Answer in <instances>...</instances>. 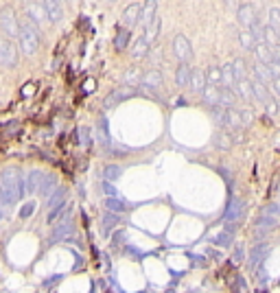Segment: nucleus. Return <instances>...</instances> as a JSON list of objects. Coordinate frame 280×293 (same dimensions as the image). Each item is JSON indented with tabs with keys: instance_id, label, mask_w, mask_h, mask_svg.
Masks as SVG:
<instances>
[{
	"instance_id": "obj_1",
	"label": "nucleus",
	"mask_w": 280,
	"mask_h": 293,
	"mask_svg": "<svg viewBox=\"0 0 280 293\" xmlns=\"http://www.w3.org/2000/svg\"><path fill=\"white\" fill-rule=\"evenodd\" d=\"M0 193L4 197V206H11L24 195V179L18 169H4L0 173Z\"/></svg>"
},
{
	"instance_id": "obj_2",
	"label": "nucleus",
	"mask_w": 280,
	"mask_h": 293,
	"mask_svg": "<svg viewBox=\"0 0 280 293\" xmlns=\"http://www.w3.org/2000/svg\"><path fill=\"white\" fill-rule=\"evenodd\" d=\"M18 42H20V49L24 55H33L40 49V31L31 20L20 22V29H18Z\"/></svg>"
},
{
	"instance_id": "obj_3",
	"label": "nucleus",
	"mask_w": 280,
	"mask_h": 293,
	"mask_svg": "<svg viewBox=\"0 0 280 293\" xmlns=\"http://www.w3.org/2000/svg\"><path fill=\"white\" fill-rule=\"evenodd\" d=\"M18 29H20V22L16 18V11L11 7H2L0 9V31L7 33L9 37H18Z\"/></svg>"
},
{
	"instance_id": "obj_4",
	"label": "nucleus",
	"mask_w": 280,
	"mask_h": 293,
	"mask_svg": "<svg viewBox=\"0 0 280 293\" xmlns=\"http://www.w3.org/2000/svg\"><path fill=\"white\" fill-rule=\"evenodd\" d=\"M171 46H173V53H175V57L180 59V64H188V61L193 59V46H190V42L186 35H182V33L175 35L173 42H171Z\"/></svg>"
},
{
	"instance_id": "obj_5",
	"label": "nucleus",
	"mask_w": 280,
	"mask_h": 293,
	"mask_svg": "<svg viewBox=\"0 0 280 293\" xmlns=\"http://www.w3.org/2000/svg\"><path fill=\"white\" fill-rule=\"evenodd\" d=\"M18 64V50L16 44L4 37H0V66H7V68H13Z\"/></svg>"
},
{
	"instance_id": "obj_6",
	"label": "nucleus",
	"mask_w": 280,
	"mask_h": 293,
	"mask_svg": "<svg viewBox=\"0 0 280 293\" xmlns=\"http://www.w3.org/2000/svg\"><path fill=\"white\" fill-rule=\"evenodd\" d=\"M243 215H245V201L239 199V197H230L226 208V221L228 223H236Z\"/></svg>"
},
{
	"instance_id": "obj_7",
	"label": "nucleus",
	"mask_w": 280,
	"mask_h": 293,
	"mask_svg": "<svg viewBox=\"0 0 280 293\" xmlns=\"http://www.w3.org/2000/svg\"><path fill=\"white\" fill-rule=\"evenodd\" d=\"M134 94H136V88H127V86L116 88L114 92L107 94V98H105V107H114V105H118L120 101H125V98L134 97Z\"/></svg>"
},
{
	"instance_id": "obj_8",
	"label": "nucleus",
	"mask_w": 280,
	"mask_h": 293,
	"mask_svg": "<svg viewBox=\"0 0 280 293\" xmlns=\"http://www.w3.org/2000/svg\"><path fill=\"white\" fill-rule=\"evenodd\" d=\"M236 18H239V24H243V29H250L252 22L256 20V9H254V4H250V2L239 4V9H236Z\"/></svg>"
},
{
	"instance_id": "obj_9",
	"label": "nucleus",
	"mask_w": 280,
	"mask_h": 293,
	"mask_svg": "<svg viewBox=\"0 0 280 293\" xmlns=\"http://www.w3.org/2000/svg\"><path fill=\"white\" fill-rule=\"evenodd\" d=\"M162 83H164V79H162L160 70H149V73H144L142 77H140V86L151 90V92H156L158 88H162Z\"/></svg>"
},
{
	"instance_id": "obj_10",
	"label": "nucleus",
	"mask_w": 280,
	"mask_h": 293,
	"mask_svg": "<svg viewBox=\"0 0 280 293\" xmlns=\"http://www.w3.org/2000/svg\"><path fill=\"white\" fill-rule=\"evenodd\" d=\"M156 9H158V4L153 2V0L142 2V7H140V16H138V24L142 26V29H147V26L153 22V18H156Z\"/></svg>"
},
{
	"instance_id": "obj_11",
	"label": "nucleus",
	"mask_w": 280,
	"mask_h": 293,
	"mask_svg": "<svg viewBox=\"0 0 280 293\" xmlns=\"http://www.w3.org/2000/svg\"><path fill=\"white\" fill-rule=\"evenodd\" d=\"M24 9H26V13H29V18H31L33 24H44V22H48L46 11H44V4L42 2H29Z\"/></svg>"
},
{
	"instance_id": "obj_12",
	"label": "nucleus",
	"mask_w": 280,
	"mask_h": 293,
	"mask_svg": "<svg viewBox=\"0 0 280 293\" xmlns=\"http://www.w3.org/2000/svg\"><path fill=\"white\" fill-rule=\"evenodd\" d=\"M252 81H258V83H263V86H269V83L274 81V77H272V73H269L267 66H263V64L256 61V64L252 66Z\"/></svg>"
},
{
	"instance_id": "obj_13",
	"label": "nucleus",
	"mask_w": 280,
	"mask_h": 293,
	"mask_svg": "<svg viewBox=\"0 0 280 293\" xmlns=\"http://www.w3.org/2000/svg\"><path fill=\"white\" fill-rule=\"evenodd\" d=\"M44 4V11H46V18H48V22H59L64 18V7L62 2H57V0H48V2H42Z\"/></svg>"
},
{
	"instance_id": "obj_14",
	"label": "nucleus",
	"mask_w": 280,
	"mask_h": 293,
	"mask_svg": "<svg viewBox=\"0 0 280 293\" xmlns=\"http://www.w3.org/2000/svg\"><path fill=\"white\" fill-rule=\"evenodd\" d=\"M250 83H252V98H256V101L265 107L272 101V94H269L267 86H263V83H258V81H250Z\"/></svg>"
},
{
	"instance_id": "obj_15",
	"label": "nucleus",
	"mask_w": 280,
	"mask_h": 293,
	"mask_svg": "<svg viewBox=\"0 0 280 293\" xmlns=\"http://www.w3.org/2000/svg\"><path fill=\"white\" fill-rule=\"evenodd\" d=\"M267 254H269V245L256 243L254 247H252V252H250V265L252 267H260V263L267 258Z\"/></svg>"
},
{
	"instance_id": "obj_16",
	"label": "nucleus",
	"mask_w": 280,
	"mask_h": 293,
	"mask_svg": "<svg viewBox=\"0 0 280 293\" xmlns=\"http://www.w3.org/2000/svg\"><path fill=\"white\" fill-rule=\"evenodd\" d=\"M188 88L193 90V92L202 94V90L206 88V77H204V70L199 68H193L190 70V79H188Z\"/></svg>"
},
{
	"instance_id": "obj_17",
	"label": "nucleus",
	"mask_w": 280,
	"mask_h": 293,
	"mask_svg": "<svg viewBox=\"0 0 280 293\" xmlns=\"http://www.w3.org/2000/svg\"><path fill=\"white\" fill-rule=\"evenodd\" d=\"M232 92L239 94V97L243 98L245 103H252V101H254V98H252V83H250V79L236 81V83H234V88H232Z\"/></svg>"
},
{
	"instance_id": "obj_18",
	"label": "nucleus",
	"mask_w": 280,
	"mask_h": 293,
	"mask_svg": "<svg viewBox=\"0 0 280 293\" xmlns=\"http://www.w3.org/2000/svg\"><path fill=\"white\" fill-rule=\"evenodd\" d=\"M140 7L142 4L140 2H132L127 9H125V13H123V22L127 26H134V24H138V16H140Z\"/></svg>"
},
{
	"instance_id": "obj_19",
	"label": "nucleus",
	"mask_w": 280,
	"mask_h": 293,
	"mask_svg": "<svg viewBox=\"0 0 280 293\" xmlns=\"http://www.w3.org/2000/svg\"><path fill=\"white\" fill-rule=\"evenodd\" d=\"M254 55H256V61L263 66H269L274 61V55H272V49L265 44H256L254 46Z\"/></svg>"
},
{
	"instance_id": "obj_20",
	"label": "nucleus",
	"mask_w": 280,
	"mask_h": 293,
	"mask_svg": "<svg viewBox=\"0 0 280 293\" xmlns=\"http://www.w3.org/2000/svg\"><path fill=\"white\" fill-rule=\"evenodd\" d=\"M160 31H162V24H160V18H153V22L151 24L147 26V29H144V42H147L149 46L153 44V40H156L158 35H160Z\"/></svg>"
},
{
	"instance_id": "obj_21",
	"label": "nucleus",
	"mask_w": 280,
	"mask_h": 293,
	"mask_svg": "<svg viewBox=\"0 0 280 293\" xmlns=\"http://www.w3.org/2000/svg\"><path fill=\"white\" fill-rule=\"evenodd\" d=\"M188 79H190V66L188 64H180L175 70V83L180 88H188Z\"/></svg>"
},
{
	"instance_id": "obj_22",
	"label": "nucleus",
	"mask_w": 280,
	"mask_h": 293,
	"mask_svg": "<svg viewBox=\"0 0 280 293\" xmlns=\"http://www.w3.org/2000/svg\"><path fill=\"white\" fill-rule=\"evenodd\" d=\"M202 98L208 103L210 107H219V88L217 86H208L202 90Z\"/></svg>"
},
{
	"instance_id": "obj_23",
	"label": "nucleus",
	"mask_w": 280,
	"mask_h": 293,
	"mask_svg": "<svg viewBox=\"0 0 280 293\" xmlns=\"http://www.w3.org/2000/svg\"><path fill=\"white\" fill-rule=\"evenodd\" d=\"M234 103H236V94L232 92V90L219 88V107H226V110H230V107H234Z\"/></svg>"
},
{
	"instance_id": "obj_24",
	"label": "nucleus",
	"mask_w": 280,
	"mask_h": 293,
	"mask_svg": "<svg viewBox=\"0 0 280 293\" xmlns=\"http://www.w3.org/2000/svg\"><path fill=\"white\" fill-rule=\"evenodd\" d=\"M210 116L217 122V127H221L223 131L228 129V110L226 107H210Z\"/></svg>"
},
{
	"instance_id": "obj_25",
	"label": "nucleus",
	"mask_w": 280,
	"mask_h": 293,
	"mask_svg": "<svg viewBox=\"0 0 280 293\" xmlns=\"http://www.w3.org/2000/svg\"><path fill=\"white\" fill-rule=\"evenodd\" d=\"M70 232H72V221H70L68 217H66V219H64V223H59L57 228L53 230V234H50V243H55V241L64 239V236L70 234Z\"/></svg>"
},
{
	"instance_id": "obj_26",
	"label": "nucleus",
	"mask_w": 280,
	"mask_h": 293,
	"mask_svg": "<svg viewBox=\"0 0 280 293\" xmlns=\"http://www.w3.org/2000/svg\"><path fill=\"white\" fill-rule=\"evenodd\" d=\"M42 179H44V173H42V171H31L29 175H26L24 188H26L29 193H37V188H40Z\"/></svg>"
},
{
	"instance_id": "obj_27",
	"label": "nucleus",
	"mask_w": 280,
	"mask_h": 293,
	"mask_svg": "<svg viewBox=\"0 0 280 293\" xmlns=\"http://www.w3.org/2000/svg\"><path fill=\"white\" fill-rule=\"evenodd\" d=\"M204 77H206V83L208 86H221V70H219V66H208L206 70H204Z\"/></svg>"
},
{
	"instance_id": "obj_28",
	"label": "nucleus",
	"mask_w": 280,
	"mask_h": 293,
	"mask_svg": "<svg viewBox=\"0 0 280 293\" xmlns=\"http://www.w3.org/2000/svg\"><path fill=\"white\" fill-rule=\"evenodd\" d=\"M221 86L226 88V90H232L234 88V73H232V64H226V66H221Z\"/></svg>"
},
{
	"instance_id": "obj_29",
	"label": "nucleus",
	"mask_w": 280,
	"mask_h": 293,
	"mask_svg": "<svg viewBox=\"0 0 280 293\" xmlns=\"http://www.w3.org/2000/svg\"><path fill=\"white\" fill-rule=\"evenodd\" d=\"M105 208H107V212H112V215H118V212L127 210V204H125L123 199H118V197H107Z\"/></svg>"
},
{
	"instance_id": "obj_30",
	"label": "nucleus",
	"mask_w": 280,
	"mask_h": 293,
	"mask_svg": "<svg viewBox=\"0 0 280 293\" xmlns=\"http://www.w3.org/2000/svg\"><path fill=\"white\" fill-rule=\"evenodd\" d=\"M234 230H236V223H228L226 225V230H223L221 234L214 239V243L217 245H223V247H228V245L232 243V234H234Z\"/></svg>"
},
{
	"instance_id": "obj_31",
	"label": "nucleus",
	"mask_w": 280,
	"mask_h": 293,
	"mask_svg": "<svg viewBox=\"0 0 280 293\" xmlns=\"http://www.w3.org/2000/svg\"><path fill=\"white\" fill-rule=\"evenodd\" d=\"M147 53H149V44L144 42V37H138V40L134 42V46H132V55H134V59H142V57H147Z\"/></svg>"
},
{
	"instance_id": "obj_32",
	"label": "nucleus",
	"mask_w": 280,
	"mask_h": 293,
	"mask_svg": "<svg viewBox=\"0 0 280 293\" xmlns=\"http://www.w3.org/2000/svg\"><path fill=\"white\" fill-rule=\"evenodd\" d=\"M64 215H68V201H64V204L50 208V212H48V217H46V221H48V223H55V221H59Z\"/></svg>"
},
{
	"instance_id": "obj_33",
	"label": "nucleus",
	"mask_w": 280,
	"mask_h": 293,
	"mask_svg": "<svg viewBox=\"0 0 280 293\" xmlns=\"http://www.w3.org/2000/svg\"><path fill=\"white\" fill-rule=\"evenodd\" d=\"M129 46V29H118L114 37V49L116 50H125Z\"/></svg>"
},
{
	"instance_id": "obj_34",
	"label": "nucleus",
	"mask_w": 280,
	"mask_h": 293,
	"mask_svg": "<svg viewBox=\"0 0 280 293\" xmlns=\"http://www.w3.org/2000/svg\"><path fill=\"white\" fill-rule=\"evenodd\" d=\"M269 29L276 31L280 37V7L278 4H272L269 7Z\"/></svg>"
},
{
	"instance_id": "obj_35",
	"label": "nucleus",
	"mask_w": 280,
	"mask_h": 293,
	"mask_svg": "<svg viewBox=\"0 0 280 293\" xmlns=\"http://www.w3.org/2000/svg\"><path fill=\"white\" fill-rule=\"evenodd\" d=\"M239 44H241V49H245V50H254L256 42H254V37H252L250 31H247V29H241V31H239Z\"/></svg>"
},
{
	"instance_id": "obj_36",
	"label": "nucleus",
	"mask_w": 280,
	"mask_h": 293,
	"mask_svg": "<svg viewBox=\"0 0 280 293\" xmlns=\"http://www.w3.org/2000/svg\"><path fill=\"white\" fill-rule=\"evenodd\" d=\"M123 83L127 88H136V83H140V70L138 68H129L127 73L123 74Z\"/></svg>"
},
{
	"instance_id": "obj_37",
	"label": "nucleus",
	"mask_w": 280,
	"mask_h": 293,
	"mask_svg": "<svg viewBox=\"0 0 280 293\" xmlns=\"http://www.w3.org/2000/svg\"><path fill=\"white\" fill-rule=\"evenodd\" d=\"M214 145H217L221 151H228L232 146V136L228 134V131H219V134L214 136Z\"/></svg>"
},
{
	"instance_id": "obj_38",
	"label": "nucleus",
	"mask_w": 280,
	"mask_h": 293,
	"mask_svg": "<svg viewBox=\"0 0 280 293\" xmlns=\"http://www.w3.org/2000/svg\"><path fill=\"white\" fill-rule=\"evenodd\" d=\"M120 175H123V167H118V164H107L103 171L105 182H114V179H118Z\"/></svg>"
},
{
	"instance_id": "obj_39",
	"label": "nucleus",
	"mask_w": 280,
	"mask_h": 293,
	"mask_svg": "<svg viewBox=\"0 0 280 293\" xmlns=\"http://www.w3.org/2000/svg\"><path fill=\"white\" fill-rule=\"evenodd\" d=\"M53 188H57V179H55V175H44V179H42V184H40L37 191H40L42 195H50Z\"/></svg>"
},
{
	"instance_id": "obj_40",
	"label": "nucleus",
	"mask_w": 280,
	"mask_h": 293,
	"mask_svg": "<svg viewBox=\"0 0 280 293\" xmlns=\"http://www.w3.org/2000/svg\"><path fill=\"white\" fill-rule=\"evenodd\" d=\"M245 61L243 59H234L232 61V73H234V81H243V79H247L245 77Z\"/></svg>"
},
{
	"instance_id": "obj_41",
	"label": "nucleus",
	"mask_w": 280,
	"mask_h": 293,
	"mask_svg": "<svg viewBox=\"0 0 280 293\" xmlns=\"http://www.w3.org/2000/svg\"><path fill=\"white\" fill-rule=\"evenodd\" d=\"M64 197H66V188H55V193L50 195V199H48V208H55V206H59V204H64Z\"/></svg>"
},
{
	"instance_id": "obj_42",
	"label": "nucleus",
	"mask_w": 280,
	"mask_h": 293,
	"mask_svg": "<svg viewBox=\"0 0 280 293\" xmlns=\"http://www.w3.org/2000/svg\"><path fill=\"white\" fill-rule=\"evenodd\" d=\"M276 223H278L276 219H269V217H263V215H260L258 219H256V223H254V225H256V230L263 228V232H267V230H272Z\"/></svg>"
},
{
	"instance_id": "obj_43",
	"label": "nucleus",
	"mask_w": 280,
	"mask_h": 293,
	"mask_svg": "<svg viewBox=\"0 0 280 293\" xmlns=\"http://www.w3.org/2000/svg\"><path fill=\"white\" fill-rule=\"evenodd\" d=\"M263 217H269V219H276V221H278V217H280V206H278V204L265 206V208H263Z\"/></svg>"
},
{
	"instance_id": "obj_44",
	"label": "nucleus",
	"mask_w": 280,
	"mask_h": 293,
	"mask_svg": "<svg viewBox=\"0 0 280 293\" xmlns=\"http://www.w3.org/2000/svg\"><path fill=\"white\" fill-rule=\"evenodd\" d=\"M79 143H81V146L92 145V136H90V129H88V127H81V129H79Z\"/></svg>"
},
{
	"instance_id": "obj_45",
	"label": "nucleus",
	"mask_w": 280,
	"mask_h": 293,
	"mask_svg": "<svg viewBox=\"0 0 280 293\" xmlns=\"http://www.w3.org/2000/svg\"><path fill=\"white\" fill-rule=\"evenodd\" d=\"M116 223H118V217L112 215V212H107V215L103 217V228H105V232H110V228H112V225H116Z\"/></svg>"
},
{
	"instance_id": "obj_46",
	"label": "nucleus",
	"mask_w": 280,
	"mask_h": 293,
	"mask_svg": "<svg viewBox=\"0 0 280 293\" xmlns=\"http://www.w3.org/2000/svg\"><path fill=\"white\" fill-rule=\"evenodd\" d=\"M245 278L243 276H236L234 278V280H232V293H241V291H243L245 289Z\"/></svg>"
},
{
	"instance_id": "obj_47",
	"label": "nucleus",
	"mask_w": 280,
	"mask_h": 293,
	"mask_svg": "<svg viewBox=\"0 0 280 293\" xmlns=\"http://www.w3.org/2000/svg\"><path fill=\"white\" fill-rule=\"evenodd\" d=\"M239 116H241V122H243V125H252V122H254V114H252V110H239Z\"/></svg>"
},
{
	"instance_id": "obj_48",
	"label": "nucleus",
	"mask_w": 280,
	"mask_h": 293,
	"mask_svg": "<svg viewBox=\"0 0 280 293\" xmlns=\"http://www.w3.org/2000/svg\"><path fill=\"white\" fill-rule=\"evenodd\" d=\"M33 210H35V204H33V201H29V204H24L20 208V217H22V219H26V217L33 215Z\"/></svg>"
},
{
	"instance_id": "obj_49",
	"label": "nucleus",
	"mask_w": 280,
	"mask_h": 293,
	"mask_svg": "<svg viewBox=\"0 0 280 293\" xmlns=\"http://www.w3.org/2000/svg\"><path fill=\"white\" fill-rule=\"evenodd\" d=\"M267 68H269V73H272L274 79H280V64H278V61H272Z\"/></svg>"
},
{
	"instance_id": "obj_50",
	"label": "nucleus",
	"mask_w": 280,
	"mask_h": 293,
	"mask_svg": "<svg viewBox=\"0 0 280 293\" xmlns=\"http://www.w3.org/2000/svg\"><path fill=\"white\" fill-rule=\"evenodd\" d=\"M267 90H272L276 97H280V79H274V81L267 86Z\"/></svg>"
},
{
	"instance_id": "obj_51",
	"label": "nucleus",
	"mask_w": 280,
	"mask_h": 293,
	"mask_svg": "<svg viewBox=\"0 0 280 293\" xmlns=\"http://www.w3.org/2000/svg\"><path fill=\"white\" fill-rule=\"evenodd\" d=\"M103 191H105V193H107V195H110V197H118V195H116V188L112 186L110 182H103Z\"/></svg>"
},
{
	"instance_id": "obj_52",
	"label": "nucleus",
	"mask_w": 280,
	"mask_h": 293,
	"mask_svg": "<svg viewBox=\"0 0 280 293\" xmlns=\"http://www.w3.org/2000/svg\"><path fill=\"white\" fill-rule=\"evenodd\" d=\"M33 92H35V86H33V83H29V86L22 88V97H31Z\"/></svg>"
},
{
	"instance_id": "obj_53",
	"label": "nucleus",
	"mask_w": 280,
	"mask_h": 293,
	"mask_svg": "<svg viewBox=\"0 0 280 293\" xmlns=\"http://www.w3.org/2000/svg\"><path fill=\"white\" fill-rule=\"evenodd\" d=\"M265 107H267V112H269V114H276V112H278V105H276V101H274V98H272V101H269Z\"/></svg>"
},
{
	"instance_id": "obj_54",
	"label": "nucleus",
	"mask_w": 280,
	"mask_h": 293,
	"mask_svg": "<svg viewBox=\"0 0 280 293\" xmlns=\"http://www.w3.org/2000/svg\"><path fill=\"white\" fill-rule=\"evenodd\" d=\"M234 261H236V263L243 261V247H236V249H234Z\"/></svg>"
},
{
	"instance_id": "obj_55",
	"label": "nucleus",
	"mask_w": 280,
	"mask_h": 293,
	"mask_svg": "<svg viewBox=\"0 0 280 293\" xmlns=\"http://www.w3.org/2000/svg\"><path fill=\"white\" fill-rule=\"evenodd\" d=\"M83 90H86V92H90V90H94V81H86V83H83Z\"/></svg>"
},
{
	"instance_id": "obj_56",
	"label": "nucleus",
	"mask_w": 280,
	"mask_h": 293,
	"mask_svg": "<svg viewBox=\"0 0 280 293\" xmlns=\"http://www.w3.org/2000/svg\"><path fill=\"white\" fill-rule=\"evenodd\" d=\"M116 243H123V241H125V232H116Z\"/></svg>"
},
{
	"instance_id": "obj_57",
	"label": "nucleus",
	"mask_w": 280,
	"mask_h": 293,
	"mask_svg": "<svg viewBox=\"0 0 280 293\" xmlns=\"http://www.w3.org/2000/svg\"><path fill=\"white\" fill-rule=\"evenodd\" d=\"M0 206H4V197H2V193H0Z\"/></svg>"
},
{
	"instance_id": "obj_58",
	"label": "nucleus",
	"mask_w": 280,
	"mask_h": 293,
	"mask_svg": "<svg viewBox=\"0 0 280 293\" xmlns=\"http://www.w3.org/2000/svg\"><path fill=\"white\" fill-rule=\"evenodd\" d=\"M278 46H280V37H278Z\"/></svg>"
}]
</instances>
